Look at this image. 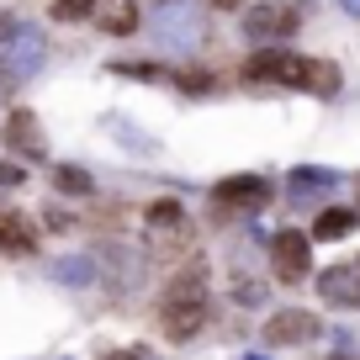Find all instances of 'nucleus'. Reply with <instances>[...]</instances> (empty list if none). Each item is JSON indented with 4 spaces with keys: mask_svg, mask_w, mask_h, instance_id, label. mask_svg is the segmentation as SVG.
I'll return each mask as SVG.
<instances>
[{
    "mask_svg": "<svg viewBox=\"0 0 360 360\" xmlns=\"http://www.w3.org/2000/svg\"><path fill=\"white\" fill-rule=\"evenodd\" d=\"M328 360H345V355H328Z\"/></svg>",
    "mask_w": 360,
    "mask_h": 360,
    "instance_id": "27",
    "label": "nucleus"
},
{
    "mask_svg": "<svg viewBox=\"0 0 360 360\" xmlns=\"http://www.w3.org/2000/svg\"><path fill=\"white\" fill-rule=\"evenodd\" d=\"M43 27L32 22H16L11 32L0 37V85H22V79H32L37 69H43Z\"/></svg>",
    "mask_w": 360,
    "mask_h": 360,
    "instance_id": "1",
    "label": "nucleus"
},
{
    "mask_svg": "<svg viewBox=\"0 0 360 360\" xmlns=\"http://www.w3.org/2000/svg\"><path fill=\"white\" fill-rule=\"evenodd\" d=\"M244 360H265V355H244Z\"/></svg>",
    "mask_w": 360,
    "mask_h": 360,
    "instance_id": "26",
    "label": "nucleus"
},
{
    "mask_svg": "<svg viewBox=\"0 0 360 360\" xmlns=\"http://www.w3.org/2000/svg\"><path fill=\"white\" fill-rule=\"evenodd\" d=\"M323 334V323H318V313H307V307H286V313H270L265 318V345H307V339Z\"/></svg>",
    "mask_w": 360,
    "mask_h": 360,
    "instance_id": "5",
    "label": "nucleus"
},
{
    "mask_svg": "<svg viewBox=\"0 0 360 360\" xmlns=\"http://www.w3.org/2000/svg\"><path fill=\"white\" fill-rule=\"evenodd\" d=\"M37 249V233L22 212H0V255H32Z\"/></svg>",
    "mask_w": 360,
    "mask_h": 360,
    "instance_id": "14",
    "label": "nucleus"
},
{
    "mask_svg": "<svg viewBox=\"0 0 360 360\" xmlns=\"http://www.w3.org/2000/svg\"><path fill=\"white\" fill-rule=\"evenodd\" d=\"M6 143H11L16 154H27V159H43V127H37V117L11 112L6 117Z\"/></svg>",
    "mask_w": 360,
    "mask_h": 360,
    "instance_id": "11",
    "label": "nucleus"
},
{
    "mask_svg": "<svg viewBox=\"0 0 360 360\" xmlns=\"http://www.w3.org/2000/svg\"><path fill=\"white\" fill-rule=\"evenodd\" d=\"M339 6H345V11H349V16H360V0H339Z\"/></svg>",
    "mask_w": 360,
    "mask_h": 360,
    "instance_id": "24",
    "label": "nucleus"
},
{
    "mask_svg": "<svg viewBox=\"0 0 360 360\" xmlns=\"http://www.w3.org/2000/svg\"><path fill=\"white\" fill-rule=\"evenodd\" d=\"M159 318H165V334H169V339H191V334H202V323H207V302L159 307Z\"/></svg>",
    "mask_w": 360,
    "mask_h": 360,
    "instance_id": "13",
    "label": "nucleus"
},
{
    "mask_svg": "<svg viewBox=\"0 0 360 360\" xmlns=\"http://www.w3.org/2000/svg\"><path fill=\"white\" fill-rule=\"evenodd\" d=\"M318 297H323L328 307H360V270L349 265H334L318 276Z\"/></svg>",
    "mask_w": 360,
    "mask_h": 360,
    "instance_id": "9",
    "label": "nucleus"
},
{
    "mask_svg": "<svg viewBox=\"0 0 360 360\" xmlns=\"http://www.w3.org/2000/svg\"><path fill=\"white\" fill-rule=\"evenodd\" d=\"M302 90H313V96H339V64H328V58H307V75H302Z\"/></svg>",
    "mask_w": 360,
    "mask_h": 360,
    "instance_id": "15",
    "label": "nucleus"
},
{
    "mask_svg": "<svg viewBox=\"0 0 360 360\" xmlns=\"http://www.w3.org/2000/svg\"><path fill=\"white\" fill-rule=\"evenodd\" d=\"M90 22L101 27V32H112V37H127L138 27V0H96Z\"/></svg>",
    "mask_w": 360,
    "mask_h": 360,
    "instance_id": "10",
    "label": "nucleus"
},
{
    "mask_svg": "<svg viewBox=\"0 0 360 360\" xmlns=\"http://www.w3.org/2000/svg\"><path fill=\"white\" fill-rule=\"evenodd\" d=\"M345 233H355V212L349 207H328L313 223V238H345Z\"/></svg>",
    "mask_w": 360,
    "mask_h": 360,
    "instance_id": "17",
    "label": "nucleus"
},
{
    "mask_svg": "<svg viewBox=\"0 0 360 360\" xmlns=\"http://www.w3.org/2000/svg\"><path fill=\"white\" fill-rule=\"evenodd\" d=\"M159 6H169V0H159Z\"/></svg>",
    "mask_w": 360,
    "mask_h": 360,
    "instance_id": "28",
    "label": "nucleus"
},
{
    "mask_svg": "<svg viewBox=\"0 0 360 360\" xmlns=\"http://www.w3.org/2000/svg\"><path fill=\"white\" fill-rule=\"evenodd\" d=\"M302 27V6L297 0H265L255 11H244V37L249 43H286Z\"/></svg>",
    "mask_w": 360,
    "mask_h": 360,
    "instance_id": "2",
    "label": "nucleus"
},
{
    "mask_svg": "<svg viewBox=\"0 0 360 360\" xmlns=\"http://www.w3.org/2000/svg\"><path fill=\"white\" fill-rule=\"evenodd\" d=\"M53 281H64V286H85V281H96V255L53 259Z\"/></svg>",
    "mask_w": 360,
    "mask_h": 360,
    "instance_id": "16",
    "label": "nucleus"
},
{
    "mask_svg": "<svg viewBox=\"0 0 360 360\" xmlns=\"http://www.w3.org/2000/svg\"><path fill=\"white\" fill-rule=\"evenodd\" d=\"M212 202H217V212H259L270 202V180L265 175H233L212 191Z\"/></svg>",
    "mask_w": 360,
    "mask_h": 360,
    "instance_id": "6",
    "label": "nucleus"
},
{
    "mask_svg": "<svg viewBox=\"0 0 360 360\" xmlns=\"http://www.w3.org/2000/svg\"><path fill=\"white\" fill-rule=\"evenodd\" d=\"M143 228H148V238H154V249L186 244V207H180L175 196H159V202L143 212Z\"/></svg>",
    "mask_w": 360,
    "mask_h": 360,
    "instance_id": "8",
    "label": "nucleus"
},
{
    "mask_svg": "<svg viewBox=\"0 0 360 360\" xmlns=\"http://www.w3.org/2000/svg\"><path fill=\"white\" fill-rule=\"evenodd\" d=\"M180 302H207V265L202 259L186 265V276H175L165 286V307H180Z\"/></svg>",
    "mask_w": 360,
    "mask_h": 360,
    "instance_id": "12",
    "label": "nucleus"
},
{
    "mask_svg": "<svg viewBox=\"0 0 360 360\" xmlns=\"http://www.w3.org/2000/svg\"><path fill=\"white\" fill-rule=\"evenodd\" d=\"M307 244H313V238H307L302 228H281V233L270 238V270H276V281L297 286L307 276Z\"/></svg>",
    "mask_w": 360,
    "mask_h": 360,
    "instance_id": "4",
    "label": "nucleus"
},
{
    "mask_svg": "<svg viewBox=\"0 0 360 360\" xmlns=\"http://www.w3.org/2000/svg\"><path fill=\"white\" fill-rule=\"evenodd\" d=\"M53 186L64 196H90V191H96V180H90L79 165H53Z\"/></svg>",
    "mask_w": 360,
    "mask_h": 360,
    "instance_id": "18",
    "label": "nucleus"
},
{
    "mask_svg": "<svg viewBox=\"0 0 360 360\" xmlns=\"http://www.w3.org/2000/svg\"><path fill=\"white\" fill-rule=\"evenodd\" d=\"M101 360H154L148 349H117V355H101Z\"/></svg>",
    "mask_w": 360,
    "mask_h": 360,
    "instance_id": "22",
    "label": "nucleus"
},
{
    "mask_svg": "<svg viewBox=\"0 0 360 360\" xmlns=\"http://www.w3.org/2000/svg\"><path fill=\"white\" fill-rule=\"evenodd\" d=\"M96 11V0H53V22H85Z\"/></svg>",
    "mask_w": 360,
    "mask_h": 360,
    "instance_id": "20",
    "label": "nucleus"
},
{
    "mask_svg": "<svg viewBox=\"0 0 360 360\" xmlns=\"http://www.w3.org/2000/svg\"><path fill=\"white\" fill-rule=\"evenodd\" d=\"M22 175H27V169H16L11 159H0V186H22Z\"/></svg>",
    "mask_w": 360,
    "mask_h": 360,
    "instance_id": "21",
    "label": "nucleus"
},
{
    "mask_svg": "<svg viewBox=\"0 0 360 360\" xmlns=\"http://www.w3.org/2000/svg\"><path fill=\"white\" fill-rule=\"evenodd\" d=\"M334 169H318V165H302V169H297V175H292V191H323V186H334Z\"/></svg>",
    "mask_w": 360,
    "mask_h": 360,
    "instance_id": "19",
    "label": "nucleus"
},
{
    "mask_svg": "<svg viewBox=\"0 0 360 360\" xmlns=\"http://www.w3.org/2000/svg\"><path fill=\"white\" fill-rule=\"evenodd\" d=\"M302 75H307V58H302V53H292V48H265V53H255V58L244 64V79H249V85L270 79V85L302 90Z\"/></svg>",
    "mask_w": 360,
    "mask_h": 360,
    "instance_id": "3",
    "label": "nucleus"
},
{
    "mask_svg": "<svg viewBox=\"0 0 360 360\" xmlns=\"http://www.w3.org/2000/svg\"><path fill=\"white\" fill-rule=\"evenodd\" d=\"M154 32L165 37V43L191 48V43H202V11H196L191 0H169V6H159V16H154Z\"/></svg>",
    "mask_w": 360,
    "mask_h": 360,
    "instance_id": "7",
    "label": "nucleus"
},
{
    "mask_svg": "<svg viewBox=\"0 0 360 360\" xmlns=\"http://www.w3.org/2000/svg\"><path fill=\"white\" fill-rule=\"evenodd\" d=\"M207 6H212V11H233L238 0H207Z\"/></svg>",
    "mask_w": 360,
    "mask_h": 360,
    "instance_id": "23",
    "label": "nucleus"
},
{
    "mask_svg": "<svg viewBox=\"0 0 360 360\" xmlns=\"http://www.w3.org/2000/svg\"><path fill=\"white\" fill-rule=\"evenodd\" d=\"M6 32H11V16H6V11H0V37H6Z\"/></svg>",
    "mask_w": 360,
    "mask_h": 360,
    "instance_id": "25",
    "label": "nucleus"
}]
</instances>
